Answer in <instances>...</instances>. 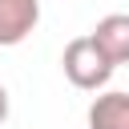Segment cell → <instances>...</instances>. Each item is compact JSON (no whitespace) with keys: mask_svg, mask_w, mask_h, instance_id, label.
<instances>
[{"mask_svg":"<svg viewBox=\"0 0 129 129\" xmlns=\"http://www.w3.org/2000/svg\"><path fill=\"white\" fill-rule=\"evenodd\" d=\"M60 64H64V77H69L77 89H85V93L105 89V85H109V77H113V60L97 48V40H93V36H77V40H69V44H64Z\"/></svg>","mask_w":129,"mask_h":129,"instance_id":"1","label":"cell"},{"mask_svg":"<svg viewBox=\"0 0 129 129\" xmlns=\"http://www.w3.org/2000/svg\"><path fill=\"white\" fill-rule=\"evenodd\" d=\"M36 24H40V0H0V48L28 40Z\"/></svg>","mask_w":129,"mask_h":129,"instance_id":"2","label":"cell"},{"mask_svg":"<svg viewBox=\"0 0 129 129\" xmlns=\"http://www.w3.org/2000/svg\"><path fill=\"white\" fill-rule=\"evenodd\" d=\"M89 36H93L97 48L113 60V69H117V64H129V12H109V16H101Z\"/></svg>","mask_w":129,"mask_h":129,"instance_id":"3","label":"cell"},{"mask_svg":"<svg viewBox=\"0 0 129 129\" xmlns=\"http://www.w3.org/2000/svg\"><path fill=\"white\" fill-rule=\"evenodd\" d=\"M89 129H129V93H101L89 105Z\"/></svg>","mask_w":129,"mask_h":129,"instance_id":"4","label":"cell"},{"mask_svg":"<svg viewBox=\"0 0 129 129\" xmlns=\"http://www.w3.org/2000/svg\"><path fill=\"white\" fill-rule=\"evenodd\" d=\"M4 121H8V89L0 85V125H4Z\"/></svg>","mask_w":129,"mask_h":129,"instance_id":"5","label":"cell"}]
</instances>
